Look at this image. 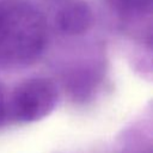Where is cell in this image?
<instances>
[{
    "label": "cell",
    "mask_w": 153,
    "mask_h": 153,
    "mask_svg": "<svg viewBox=\"0 0 153 153\" xmlns=\"http://www.w3.org/2000/svg\"><path fill=\"white\" fill-rule=\"evenodd\" d=\"M48 41L44 16L27 0H0V67L37 61Z\"/></svg>",
    "instance_id": "cell-1"
},
{
    "label": "cell",
    "mask_w": 153,
    "mask_h": 153,
    "mask_svg": "<svg viewBox=\"0 0 153 153\" xmlns=\"http://www.w3.org/2000/svg\"><path fill=\"white\" fill-rule=\"evenodd\" d=\"M59 102L56 84L44 76L24 80L12 92L8 114L22 123H32L49 116Z\"/></svg>",
    "instance_id": "cell-2"
},
{
    "label": "cell",
    "mask_w": 153,
    "mask_h": 153,
    "mask_svg": "<svg viewBox=\"0 0 153 153\" xmlns=\"http://www.w3.org/2000/svg\"><path fill=\"white\" fill-rule=\"evenodd\" d=\"M55 23L57 29L65 35H82L93 25V12L85 1H71L57 11Z\"/></svg>",
    "instance_id": "cell-3"
},
{
    "label": "cell",
    "mask_w": 153,
    "mask_h": 153,
    "mask_svg": "<svg viewBox=\"0 0 153 153\" xmlns=\"http://www.w3.org/2000/svg\"><path fill=\"white\" fill-rule=\"evenodd\" d=\"M112 10L126 19L141 18L152 8V0H109Z\"/></svg>",
    "instance_id": "cell-4"
},
{
    "label": "cell",
    "mask_w": 153,
    "mask_h": 153,
    "mask_svg": "<svg viewBox=\"0 0 153 153\" xmlns=\"http://www.w3.org/2000/svg\"><path fill=\"white\" fill-rule=\"evenodd\" d=\"M8 115V102L6 98V92L2 84L0 82V126L5 123Z\"/></svg>",
    "instance_id": "cell-5"
}]
</instances>
